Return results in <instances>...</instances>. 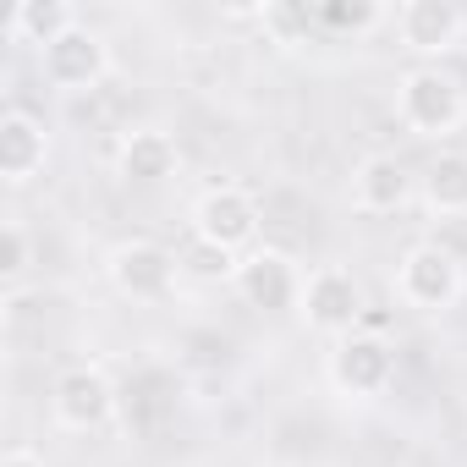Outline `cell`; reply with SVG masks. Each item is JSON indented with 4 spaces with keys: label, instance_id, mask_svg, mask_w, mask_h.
Instances as JSON below:
<instances>
[{
    "label": "cell",
    "instance_id": "cell-1",
    "mask_svg": "<svg viewBox=\"0 0 467 467\" xmlns=\"http://www.w3.org/2000/svg\"><path fill=\"white\" fill-rule=\"evenodd\" d=\"M187 231H192V243L203 248H220L231 259H243L259 248V231H265V209L254 198V187L243 182H214L192 198L187 209Z\"/></svg>",
    "mask_w": 467,
    "mask_h": 467
},
{
    "label": "cell",
    "instance_id": "cell-2",
    "mask_svg": "<svg viewBox=\"0 0 467 467\" xmlns=\"http://www.w3.org/2000/svg\"><path fill=\"white\" fill-rule=\"evenodd\" d=\"M396 121H401L412 138L440 143V138H451V132L467 121V94H462V83H456L451 72L418 61V67H407V72L396 78Z\"/></svg>",
    "mask_w": 467,
    "mask_h": 467
},
{
    "label": "cell",
    "instance_id": "cell-3",
    "mask_svg": "<svg viewBox=\"0 0 467 467\" xmlns=\"http://www.w3.org/2000/svg\"><path fill=\"white\" fill-rule=\"evenodd\" d=\"M390 292H396V303L412 308V314H451V308L462 303V292H467V270H462V259H456L451 248H440V243H412V248L396 259V270H390Z\"/></svg>",
    "mask_w": 467,
    "mask_h": 467
},
{
    "label": "cell",
    "instance_id": "cell-4",
    "mask_svg": "<svg viewBox=\"0 0 467 467\" xmlns=\"http://www.w3.org/2000/svg\"><path fill=\"white\" fill-rule=\"evenodd\" d=\"M116 412H121V390H116V379H110L105 363L78 358V363H67L56 374V385H50V418H56V429H67V434H99V429L116 423Z\"/></svg>",
    "mask_w": 467,
    "mask_h": 467
},
{
    "label": "cell",
    "instance_id": "cell-5",
    "mask_svg": "<svg viewBox=\"0 0 467 467\" xmlns=\"http://www.w3.org/2000/svg\"><path fill=\"white\" fill-rule=\"evenodd\" d=\"M105 281L127 303H171L182 286V254H171L154 237H121L105 254Z\"/></svg>",
    "mask_w": 467,
    "mask_h": 467
},
{
    "label": "cell",
    "instance_id": "cell-6",
    "mask_svg": "<svg viewBox=\"0 0 467 467\" xmlns=\"http://www.w3.org/2000/svg\"><path fill=\"white\" fill-rule=\"evenodd\" d=\"M363 281L347 265H314L303 275V297H297V319L325 336V341H347L363 325Z\"/></svg>",
    "mask_w": 467,
    "mask_h": 467
},
{
    "label": "cell",
    "instance_id": "cell-7",
    "mask_svg": "<svg viewBox=\"0 0 467 467\" xmlns=\"http://www.w3.org/2000/svg\"><path fill=\"white\" fill-rule=\"evenodd\" d=\"M325 379H330V390L347 396V401H374V396H385V390L396 385V352H390L385 336L358 330V336H347V341H330V352H325Z\"/></svg>",
    "mask_w": 467,
    "mask_h": 467
},
{
    "label": "cell",
    "instance_id": "cell-8",
    "mask_svg": "<svg viewBox=\"0 0 467 467\" xmlns=\"http://www.w3.org/2000/svg\"><path fill=\"white\" fill-rule=\"evenodd\" d=\"M39 72H45V83L61 88V94H88V88H99V83L110 78V45H105L99 28L72 23L61 39H50V45L39 50Z\"/></svg>",
    "mask_w": 467,
    "mask_h": 467
},
{
    "label": "cell",
    "instance_id": "cell-9",
    "mask_svg": "<svg viewBox=\"0 0 467 467\" xmlns=\"http://www.w3.org/2000/svg\"><path fill=\"white\" fill-rule=\"evenodd\" d=\"M390 28H396V45L407 56H423L434 67V56H451L462 50L467 39V12L451 6V0H401L390 12Z\"/></svg>",
    "mask_w": 467,
    "mask_h": 467
},
{
    "label": "cell",
    "instance_id": "cell-10",
    "mask_svg": "<svg viewBox=\"0 0 467 467\" xmlns=\"http://www.w3.org/2000/svg\"><path fill=\"white\" fill-rule=\"evenodd\" d=\"M231 286H237V297L259 314H281V308H297L303 297V270L286 248H270L259 243L254 254L237 259V275H231Z\"/></svg>",
    "mask_w": 467,
    "mask_h": 467
},
{
    "label": "cell",
    "instance_id": "cell-11",
    "mask_svg": "<svg viewBox=\"0 0 467 467\" xmlns=\"http://www.w3.org/2000/svg\"><path fill=\"white\" fill-rule=\"evenodd\" d=\"M352 209L358 214H401L412 198H418V171L396 154H363L352 165Z\"/></svg>",
    "mask_w": 467,
    "mask_h": 467
},
{
    "label": "cell",
    "instance_id": "cell-12",
    "mask_svg": "<svg viewBox=\"0 0 467 467\" xmlns=\"http://www.w3.org/2000/svg\"><path fill=\"white\" fill-rule=\"evenodd\" d=\"M116 176L127 187H160L182 171V143L165 132V127H127L116 138V154H110Z\"/></svg>",
    "mask_w": 467,
    "mask_h": 467
},
{
    "label": "cell",
    "instance_id": "cell-13",
    "mask_svg": "<svg viewBox=\"0 0 467 467\" xmlns=\"http://www.w3.org/2000/svg\"><path fill=\"white\" fill-rule=\"evenodd\" d=\"M45 165H50V127L34 110L12 105L0 116V176H6V187H28Z\"/></svg>",
    "mask_w": 467,
    "mask_h": 467
},
{
    "label": "cell",
    "instance_id": "cell-14",
    "mask_svg": "<svg viewBox=\"0 0 467 467\" xmlns=\"http://www.w3.org/2000/svg\"><path fill=\"white\" fill-rule=\"evenodd\" d=\"M418 203L434 220H462L467 214V154L462 149H440L418 171Z\"/></svg>",
    "mask_w": 467,
    "mask_h": 467
},
{
    "label": "cell",
    "instance_id": "cell-15",
    "mask_svg": "<svg viewBox=\"0 0 467 467\" xmlns=\"http://www.w3.org/2000/svg\"><path fill=\"white\" fill-rule=\"evenodd\" d=\"M78 23V12L67 6V0H23V6L12 12V39L17 45H50V39H61L67 28Z\"/></svg>",
    "mask_w": 467,
    "mask_h": 467
},
{
    "label": "cell",
    "instance_id": "cell-16",
    "mask_svg": "<svg viewBox=\"0 0 467 467\" xmlns=\"http://www.w3.org/2000/svg\"><path fill=\"white\" fill-rule=\"evenodd\" d=\"M259 34H265V45H275V50H303L308 45V34L319 28L314 23V6H292V0H265V6H259Z\"/></svg>",
    "mask_w": 467,
    "mask_h": 467
},
{
    "label": "cell",
    "instance_id": "cell-17",
    "mask_svg": "<svg viewBox=\"0 0 467 467\" xmlns=\"http://www.w3.org/2000/svg\"><path fill=\"white\" fill-rule=\"evenodd\" d=\"M28 275H34V237L17 214H6V225H0V286H6V297H17Z\"/></svg>",
    "mask_w": 467,
    "mask_h": 467
},
{
    "label": "cell",
    "instance_id": "cell-18",
    "mask_svg": "<svg viewBox=\"0 0 467 467\" xmlns=\"http://www.w3.org/2000/svg\"><path fill=\"white\" fill-rule=\"evenodd\" d=\"M390 12L385 6H374V0H319L314 6V23L325 28V34H368V28H379Z\"/></svg>",
    "mask_w": 467,
    "mask_h": 467
},
{
    "label": "cell",
    "instance_id": "cell-19",
    "mask_svg": "<svg viewBox=\"0 0 467 467\" xmlns=\"http://www.w3.org/2000/svg\"><path fill=\"white\" fill-rule=\"evenodd\" d=\"M0 467H45V456L34 445H12L6 456H0Z\"/></svg>",
    "mask_w": 467,
    "mask_h": 467
}]
</instances>
